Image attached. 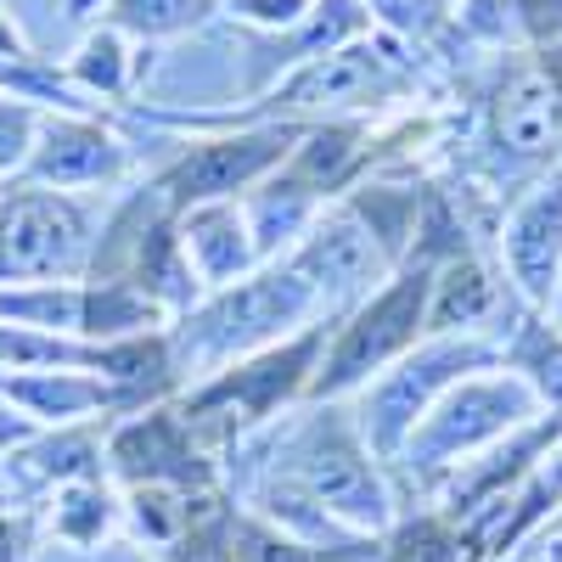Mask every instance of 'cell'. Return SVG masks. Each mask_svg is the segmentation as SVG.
I'll return each mask as SVG.
<instances>
[{"label":"cell","mask_w":562,"mask_h":562,"mask_svg":"<svg viewBox=\"0 0 562 562\" xmlns=\"http://www.w3.org/2000/svg\"><path fill=\"white\" fill-rule=\"evenodd\" d=\"M535 416H546V411L518 371H506V366L473 371V378H461L456 389H445L439 405L411 428L394 467H405V479L439 490L461 461H473L479 450L501 445L512 428H524Z\"/></svg>","instance_id":"cell-1"},{"label":"cell","mask_w":562,"mask_h":562,"mask_svg":"<svg viewBox=\"0 0 562 562\" xmlns=\"http://www.w3.org/2000/svg\"><path fill=\"white\" fill-rule=\"evenodd\" d=\"M281 479H293L315 506H326L344 529L355 535H383L394 524V495L378 473V456H371L360 416H349L338 400H321L299 434L288 439L281 456Z\"/></svg>","instance_id":"cell-2"},{"label":"cell","mask_w":562,"mask_h":562,"mask_svg":"<svg viewBox=\"0 0 562 562\" xmlns=\"http://www.w3.org/2000/svg\"><path fill=\"white\" fill-rule=\"evenodd\" d=\"M434 276H439V259H434V248H422L378 293H366V304L349 315V326L333 338L326 360L315 366L310 400H344L349 389L371 383L378 371H389L394 360H405L422 338H428Z\"/></svg>","instance_id":"cell-3"},{"label":"cell","mask_w":562,"mask_h":562,"mask_svg":"<svg viewBox=\"0 0 562 562\" xmlns=\"http://www.w3.org/2000/svg\"><path fill=\"white\" fill-rule=\"evenodd\" d=\"M501 366V344L479 338V333H445V338H422L405 360H394L378 383L366 389L360 405V434L378 461H394L400 445L411 439V428L439 405L445 389H456L473 371Z\"/></svg>","instance_id":"cell-4"},{"label":"cell","mask_w":562,"mask_h":562,"mask_svg":"<svg viewBox=\"0 0 562 562\" xmlns=\"http://www.w3.org/2000/svg\"><path fill=\"white\" fill-rule=\"evenodd\" d=\"M315 349H321V326L304 338H293L288 349H265L248 366L220 371L214 383H203L192 400L180 405V422L192 439L209 445H231L237 434L259 428L265 416H276L293 394H310L315 383Z\"/></svg>","instance_id":"cell-5"},{"label":"cell","mask_w":562,"mask_h":562,"mask_svg":"<svg viewBox=\"0 0 562 562\" xmlns=\"http://www.w3.org/2000/svg\"><path fill=\"white\" fill-rule=\"evenodd\" d=\"M315 281L293 270V259L281 270L231 281L220 299H209L198 315H186V344H192L198 360H225L243 355L276 333H293V326L315 310Z\"/></svg>","instance_id":"cell-6"},{"label":"cell","mask_w":562,"mask_h":562,"mask_svg":"<svg viewBox=\"0 0 562 562\" xmlns=\"http://www.w3.org/2000/svg\"><path fill=\"white\" fill-rule=\"evenodd\" d=\"M164 315L158 299L124 281H0V321L29 326V333H57V338H124L140 333Z\"/></svg>","instance_id":"cell-7"},{"label":"cell","mask_w":562,"mask_h":562,"mask_svg":"<svg viewBox=\"0 0 562 562\" xmlns=\"http://www.w3.org/2000/svg\"><path fill=\"white\" fill-rule=\"evenodd\" d=\"M90 265V214L68 192L0 198V281H68Z\"/></svg>","instance_id":"cell-8"},{"label":"cell","mask_w":562,"mask_h":562,"mask_svg":"<svg viewBox=\"0 0 562 562\" xmlns=\"http://www.w3.org/2000/svg\"><path fill=\"white\" fill-rule=\"evenodd\" d=\"M299 135L304 130H293V124H265V130H243V135L198 140V147H186L153 180V192L164 198L169 214H186L198 203H225V198H237L243 186L265 180L281 158H288V140H299Z\"/></svg>","instance_id":"cell-9"},{"label":"cell","mask_w":562,"mask_h":562,"mask_svg":"<svg viewBox=\"0 0 562 562\" xmlns=\"http://www.w3.org/2000/svg\"><path fill=\"white\" fill-rule=\"evenodd\" d=\"M501 265L524 310H551L562 276V164L535 180L501 225Z\"/></svg>","instance_id":"cell-10"},{"label":"cell","mask_w":562,"mask_h":562,"mask_svg":"<svg viewBox=\"0 0 562 562\" xmlns=\"http://www.w3.org/2000/svg\"><path fill=\"white\" fill-rule=\"evenodd\" d=\"M383 265H389L383 237L349 203L321 209L310 220V231H304V248L293 254V270L315 281V293H326V304H333V299L344 304V299L371 293V281L383 276Z\"/></svg>","instance_id":"cell-11"},{"label":"cell","mask_w":562,"mask_h":562,"mask_svg":"<svg viewBox=\"0 0 562 562\" xmlns=\"http://www.w3.org/2000/svg\"><path fill=\"white\" fill-rule=\"evenodd\" d=\"M124 164H130L124 140L97 113H45L34 153L23 164V180L45 186V192H79V186L119 180Z\"/></svg>","instance_id":"cell-12"},{"label":"cell","mask_w":562,"mask_h":562,"mask_svg":"<svg viewBox=\"0 0 562 562\" xmlns=\"http://www.w3.org/2000/svg\"><path fill=\"white\" fill-rule=\"evenodd\" d=\"M400 85L394 57H378L366 40L344 45V52H326L293 68V79H281L270 90L276 113H333V108H366L371 97H389Z\"/></svg>","instance_id":"cell-13"},{"label":"cell","mask_w":562,"mask_h":562,"mask_svg":"<svg viewBox=\"0 0 562 562\" xmlns=\"http://www.w3.org/2000/svg\"><path fill=\"white\" fill-rule=\"evenodd\" d=\"M490 135L495 153L512 164L557 169L562 158V85L551 68H518L490 102Z\"/></svg>","instance_id":"cell-14"},{"label":"cell","mask_w":562,"mask_h":562,"mask_svg":"<svg viewBox=\"0 0 562 562\" xmlns=\"http://www.w3.org/2000/svg\"><path fill=\"white\" fill-rule=\"evenodd\" d=\"M113 467L140 490V484H158V490H203L214 473L209 461L198 456V439L186 434L180 411H147L124 422L108 445Z\"/></svg>","instance_id":"cell-15"},{"label":"cell","mask_w":562,"mask_h":562,"mask_svg":"<svg viewBox=\"0 0 562 562\" xmlns=\"http://www.w3.org/2000/svg\"><path fill=\"white\" fill-rule=\"evenodd\" d=\"M0 400L18 405L29 422H85L97 411H124L140 394L124 383H108L97 371H0Z\"/></svg>","instance_id":"cell-16"},{"label":"cell","mask_w":562,"mask_h":562,"mask_svg":"<svg viewBox=\"0 0 562 562\" xmlns=\"http://www.w3.org/2000/svg\"><path fill=\"white\" fill-rule=\"evenodd\" d=\"M175 237H180V254L186 265H192L198 281H209V288H231L254 259V231H248V214L237 203H198V209H186L180 225H175Z\"/></svg>","instance_id":"cell-17"},{"label":"cell","mask_w":562,"mask_h":562,"mask_svg":"<svg viewBox=\"0 0 562 562\" xmlns=\"http://www.w3.org/2000/svg\"><path fill=\"white\" fill-rule=\"evenodd\" d=\"M501 310V281L490 276V265H479L473 254H456L439 265L434 276V299H428V338L445 333H479V326Z\"/></svg>","instance_id":"cell-18"},{"label":"cell","mask_w":562,"mask_h":562,"mask_svg":"<svg viewBox=\"0 0 562 562\" xmlns=\"http://www.w3.org/2000/svg\"><path fill=\"white\" fill-rule=\"evenodd\" d=\"M140 68H147V63H140V40H130L113 23H97L79 40V52L63 63L74 90L90 97V102H124L135 90V79H140Z\"/></svg>","instance_id":"cell-19"},{"label":"cell","mask_w":562,"mask_h":562,"mask_svg":"<svg viewBox=\"0 0 562 562\" xmlns=\"http://www.w3.org/2000/svg\"><path fill=\"white\" fill-rule=\"evenodd\" d=\"M501 366L518 371L535 389L546 416H562V326H551L540 310H529L524 326H512V338L501 344Z\"/></svg>","instance_id":"cell-20"},{"label":"cell","mask_w":562,"mask_h":562,"mask_svg":"<svg viewBox=\"0 0 562 562\" xmlns=\"http://www.w3.org/2000/svg\"><path fill=\"white\" fill-rule=\"evenodd\" d=\"M220 0H108L102 23L124 29L130 40L153 45V40H175V34H192L214 18Z\"/></svg>","instance_id":"cell-21"},{"label":"cell","mask_w":562,"mask_h":562,"mask_svg":"<svg viewBox=\"0 0 562 562\" xmlns=\"http://www.w3.org/2000/svg\"><path fill=\"white\" fill-rule=\"evenodd\" d=\"M383 562H473V557H467L461 524L439 506V512H422V518L400 524L383 546Z\"/></svg>","instance_id":"cell-22"},{"label":"cell","mask_w":562,"mask_h":562,"mask_svg":"<svg viewBox=\"0 0 562 562\" xmlns=\"http://www.w3.org/2000/svg\"><path fill=\"white\" fill-rule=\"evenodd\" d=\"M52 524H57V540H68V546H97L113 524V501L97 479H74V484L57 490V518Z\"/></svg>","instance_id":"cell-23"},{"label":"cell","mask_w":562,"mask_h":562,"mask_svg":"<svg viewBox=\"0 0 562 562\" xmlns=\"http://www.w3.org/2000/svg\"><path fill=\"white\" fill-rule=\"evenodd\" d=\"M40 108L34 102H18L0 90V175H23L29 153H34V135H40Z\"/></svg>","instance_id":"cell-24"},{"label":"cell","mask_w":562,"mask_h":562,"mask_svg":"<svg viewBox=\"0 0 562 562\" xmlns=\"http://www.w3.org/2000/svg\"><path fill=\"white\" fill-rule=\"evenodd\" d=\"M225 7H231V18H243V23H254L265 34H281V29L304 23V12L315 7V0H225Z\"/></svg>","instance_id":"cell-25"},{"label":"cell","mask_w":562,"mask_h":562,"mask_svg":"<svg viewBox=\"0 0 562 562\" xmlns=\"http://www.w3.org/2000/svg\"><path fill=\"white\" fill-rule=\"evenodd\" d=\"M0 57H34V52H29V40H23V29L12 23L7 7H0Z\"/></svg>","instance_id":"cell-26"},{"label":"cell","mask_w":562,"mask_h":562,"mask_svg":"<svg viewBox=\"0 0 562 562\" xmlns=\"http://www.w3.org/2000/svg\"><path fill=\"white\" fill-rule=\"evenodd\" d=\"M366 7H371V18H389V23H400V29H411V0H366Z\"/></svg>","instance_id":"cell-27"},{"label":"cell","mask_w":562,"mask_h":562,"mask_svg":"<svg viewBox=\"0 0 562 562\" xmlns=\"http://www.w3.org/2000/svg\"><path fill=\"white\" fill-rule=\"evenodd\" d=\"M0 562H18V529L0 518Z\"/></svg>","instance_id":"cell-28"},{"label":"cell","mask_w":562,"mask_h":562,"mask_svg":"<svg viewBox=\"0 0 562 562\" xmlns=\"http://www.w3.org/2000/svg\"><path fill=\"white\" fill-rule=\"evenodd\" d=\"M551 326H562V276H557V299H551Z\"/></svg>","instance_id":"cell-29"},{"label":"cell","mask_w":562,"mask_h":562,"mask_svg":"<svg viewBox=\"0 0 562 562\" xmlns=\"http://www.w3.org/2000/svg\"><path fill=\"white\" fill-rule=\"evenodd\" d=\"M501 562H540V551H512V557H501Z\"/></svg>","instance_id":"cell-30"}]
</instances>
